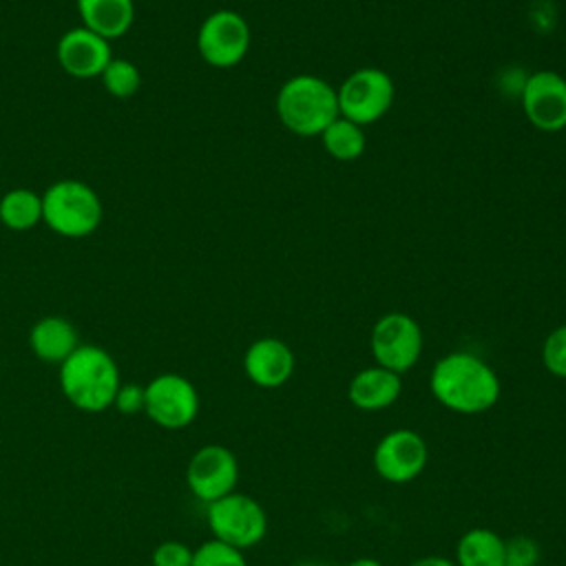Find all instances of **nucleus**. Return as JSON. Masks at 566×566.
<instances>
[{"label": "nucleus", "mask_w": 566, "mask_h": 566, "mask_svg": "<svg viewBox=\"0 0 566 566\" xmlns=\"http://www.w3.org/2000/svg\"><path fill=\"white\" fill-rule=\"evenodd\" d=\"M102 217V199L86 181L60 179L42 192V223L64 239L93 234Z\"/></svg>", "instance_id": "nucleus-4"}, {"label": "nucleus", "mask_w": 566, "mask_h": 566, "mask_svg": "<svg viewBox=\"0 0 566 566\" xmlns=\"http://www.w3.org/2000/svg\"><path fill=\"white\" fill-rule=\"evenodd\" d=\"M75 7L82 27L108 42L126 35L135 20V0H75Z\"/></svg>", "instance_id": "nucleus-17"}, {"label": "nucleus", "mask_w": 566, "mask_h": 566, "mask_svg": "<svg viewBox=\"0 0 566 566\" xmlns=\"http://www.w3.org/2000/svg\"><path fill=\"white\" fill-rule=\"evenodd\" d=\"M323 148L327 150L329 157L338 159V161H354L363 155L365 150V133L363 126L345 119V117H336L321 135Z\"/></svg>", "instance_id": "nucleus-20"}, {"label": "nucleus", "mask_w": 566, "mask_h": 566, "mask_svg": "<svg viewBox=\"0 0 566 566\" xmlns=\"http://www.w3.org/2000/svg\"><path fill=\"white\" fill-rule=\"evenodd\" d=\"M429 462L427 440L407 427L387 431L374 447L371 464L380 480L389 484H409Z\"/></svg>", "instance_id": "nucleus-10"}, {"label": "nucleus", "mask_w": 566, "mask_h": 566, "mask_svg": "<svg viewBox=\"0 0 566 566\" xmlns=\"http://www.w3.org/2000/svg\"><path fill=\"white\" fill-rule=\"evenodd\" d=\"M250 24L232 9H217L203 18L197 31V51L208 66L232 69L250 49Z\"/></svg>", "instance_id": "nucleus-9"}, {"label": "nucleus", "mask_w": 566, "mask_h": 566, "mask_svg": "<svg viewBox=\"0 0 566 566\" xmlns=\"http://www.w3.org/2000/svg\"><path fill=\"white\" fill-rule=\"evenodd\" d=\"M239 482L237 455L217 442L199 447L186 464L188 491L203 504H210L232 491Z\"/></svg>", "instance_id": "nucleus-11"}, {"label": "nucleus", "mask_w": 566, "mask_h": 566, "mask_svg": "<svg viewBox=\"0 0 566 566\" xmlns=\"http://www.w3.org/2000/svg\"><path fill=\"white\" fill-rule=\"evenodd\" d=\"M506 539L486 526L464 531L455 544V566H504Z\"/></svg>", "instance_id": "nucleus-18"}, {"label": "nucleus", "mask_w": 566, "mask_h": 566, "mask_svg": "<svg viewBox=\"0 0 566 566\" xmlns=\"http://www.w3.org/2000/svg\"><path fill=\"white\" fill-rule=\"evenodd\" d=\"M294 566H332V564H327L323 559H303V562H296Z\"/></svg>", "instance_id": "nucleus-29"}, {"label": "nucleus", "mask_w": 566, "mask_h": 566, "mask_svg": "<svg viewBox=\"0 0 566 566\" xmlns=\"http://www.w3.org/2000/svg\"><path fill=\"white\" fill-rule=\"evenodd\" d=\"M347 566H385V564L378 562L376 557H356V559H352Z\"/></svg>", "instance_id": "nucleus-28"}, {"label": "nucleus", "mask_w": 566, "mask_h": 566, "mask_svg": "<svg viewBox=\"0 0 566 566\" xmlns=\"http://www.w3.org/2000/svg\"><path fill=\"white\" fill-rule=\"evenodd\" d=\"M0 223L13 232H27L42 223V195L31 188H11L0 197Z\"/></svg>", "instance_id": "nucleus-19"}, {"label": "nucleus", "mask_w": 566, "mask_h": 566, "mask_svg": "<svg viewBox=\"0 0 566 566\" xmlns=\"http://www.w3.org/2000/svg\"><path fill=\"white\" fill-rule=\"evenodd\" d=\"M526 119L542 133L566 128V77L557 71H535L522 80L520 91Z\"/></svg>", "instance_id": "nucleus-12"}, {"label": "nucleus", "mask_w": 566, "mask_h": 566, "mask_svg": "<svg viewBox=\"0 0 566 566\" xmlns=\"http://www.w3.org/2000/svg\"><path fill=\"white\" fill-rule=\"evenodd\" d=\"M31 354L49 365H62L82 343L75 325L64 316H42L29 329Z\"/></svg>", "instance_id": "nucleus-16"}, {"label": "nucleus", "mask_w": 566, "mask_h": 566, "mask_svg": "<svg viewBox=\"0 0 566 566\" xmlns=\"http://www.w3.org/2000/svg\"><path fill=\"white\" fill-rule=\"evenodd\" d=\"M192 566H248V559L245 551L210 537L192 551Z\"/></svg>", "instance_id": "nucleus-22"}, {"label": "nucleus", "mask_w": 566, "mask_h": 566, "mask_svg": "<svg viewBox=\"0 0 566 566\" xmlns=\"http://www.w3.org/2000/svg\"><path fill=\"white\" fill-rule=\"evenodd\" d=\"M429 389L444 409L460 416H478L497 405L502 382L484 358L458 349L436 360Z\"/></svg>", "instance_id": "nucleus-1"}, {"label": "nucleus", "mask_w": 566, "mask_h": 566, "mask_svg": "<svg viewBox=\"0 0 566 566\" xmlns=\"http://www.w3.org/2000/svg\"><path fill=\"white\" fill-rule=\"evenodd\" d=\"M294 367L296 358L292 347L276 336L252 340L243 354V371L248 380L261 389L283 387L292 378Z\"/></svg>", "instance_id": "nucleus-14"}, {"label": "nucleus", "mask_w": 566, "mask_h": 566, "mask_svg": "<svg viewBox=\"0 0 566 566\" xmlns=\"http://www.w3.org/2000/svg\"><path fill=\"white\" fill-rule=\"evenodd\" d=\"M99 82L108 95H113L117 99H128L142 86V71L137 69L135 62H130L126 57H113L106 64V69L102 71Z\"/></svg>", "instance_id": "nucleus-21"}, {"label": "nucleus", "mask_w": 566, "mask_h": 566, "mask_svg": "<svg viewBox=\"0 0 566 566\" xmlns=\"http://www.w3.org/2000/svg\"><path fill=\"white\" fill-rule=\"evenodd\" d=\"M539 557V544L528 535H513L504 544V566H537Z\"/></svg>", "instance_id": "nucleus-24"}, {"label": "nucleus", "mask_w": 566, "mask_h": 566, "mask_svg": "<svg viewBox=\"0 0 566 566\" xmlns=\"http://www.w3.org/2000/svg\"><path fill=\"white\" fill-rule=\"evenodd\" d=\"M206 522L214 539L239 551L256 546L268 533V513L261 502L239 491L206 504Z\"/></svg>", "instance_id": "nucleus-5"}, {"label": "nucleus", "mask_w": 566, "mask_h": 566, "mask_svg": "<svg viewBox=\"0 0 566 566\" xmlns=\"http://www.w3.org/2000/svg\"><path fill=\"white\" fill-rule=\"evenodd\" d=\"M281 124L298 137H318L340 113L336 88L310 73L287 77L274 99Z\"/></svg>", "instance_id": "nucleus-3"}, {"label": "nucleus", "mask_w": 566, "mask_h": 566, "mask_svg": "<svg viewBox=\"0 0 566 566\" xmlns=\"http://www.w3.org/2000/svg\"><path fill=\"white\" fill-rule=\"evenodd\" d=\"M422 343L424 340L418 321L405 312L382 314L369 334L374 365H380L400 376L420 360Z\"/></svg>", "instance_id": "nucleus-7"}, {"label": "nucleus", "mask_w": 566, "mask_h": 566, "mask_svg": "<svg viewBox=\"0 0 566 566\" xmlns=\"http://www.w3.org/2000/svg\"><path fill=\"white\" fill-rule=\"evenodd\" d=\"M409 566H455V562L444 555H424L413 559Z\"/></svg>", "instance_id": "nucleus-27"}, {"label": "nucleus", "mask_w": 566, "mask_h": 566, "mask_svg": "<svg viewBox=\"0 0 566 566\" xmlns=\"http://www.w3.org/2000/svg\"><path fill=\"white\" fill-rule=\"evenodd\" d=\"M542 363L551 376L566 380V323L544 338Z\"/></svg>", "instance_id": "nucleus-23"}, {"label": "nucleus", "mask_w": 566, "mask_h": 566, "mask_svg": "<svg viewBox=\"0 0 566 566\" xmlns=\"http://www.w3.org/2000/svg\"><path fill=\"white\" fill-rule=\"evenodd\" d=\"M55 57L62 71L75 80L99 77L115 57L111 42L86 27H71L55 44Z\"/></svg>", "instance_id": "nucleus-13"}, {"label": "nucleus", "mask_w": 566, "mask_h": 566, "mask_svg": "<svg viewBox=\"0 0 566 566\" xmlns=\"http://www.w3.org/2000/svg\"><path fill=\"white\" fill-rule=\"evenodd\" d=\"M144 413L161 429L179 431L190 427L199 416V391L181 374L164 371L144 385Z\"/></svg>", "instance_id": "nucleus-8"}, {"label": "nucleus", "mask_w": 566, "mask_h": 566, "mask_svg": "<svg viewBox=\"0 0 566 566\" xmlns=\"http://www.w3.org/2000/svg\"><path fill=\"white\" fill-rule=\"evenodd\" d=\"M336 97L340 117L365 128L378 122L391 108L396 84L387 71L363 66L343 80V84L336 88Z\"/></svg>", "instance_id": "nucleus-6"}, {"label": "nucleus", "mask_w": 566, "mask_h": 566, "mask_svg": "<svg viewBox=\"0 0 566 566\" xmlns=\"http://www.w3.org/2000/svg\"><path fill=\"white\" fill-rule=\"evenodd\" d=\"M62 396L84 413H102L113 407L122 385L115 358L99 345L82 343L57 371Z\"/></svg>", "instance_id": "nucleus-2"}, {"label": "nucleus", "mask_w": 566, "mask_h": 566, "mask_svg": "<svg viewBox=\"0 0 566 566\" xmlns=\"http://www.w3.org/2000/svg\"><path fill=\"white\" fill-rule=\"evenodd\" d=\"M402 394V378L380 365L356 371L347 385V400L360 411L389 409Z\"/></svg>", "instance_id": "nucleus-15"}, {"label": "nucleus", "mask_w": 566, "mask_h": 566, "mask_svg": "<svg viewBox=\"0 0 566 566\" xmlns=\"http://www.w3.org/2000/svg\"><path fill=\"white\" fill-rule=\"evenodd\" d=\"M192 551L195 548H190L179 539H166L153 548L150 564L153 566H192Z\"/></svg>", "instance_id": "nucleus-25"}, {"label": "nucleus", "mask_w": 566, "mask_h": 566, "mask_svg": "<svg viewBox=\"0 0 566 566\" xmlns=\"http://www.w3.org/2000/svg\"><path fill=\"white\" fill-rule=\"evenodd\" d=\"M144 402H146V391L144 385L139 382H122L115 400H113V409H117L124 416H135L144 411Z\"/></svg>", "instance_id": "nucleus-26"}]
</instances>
